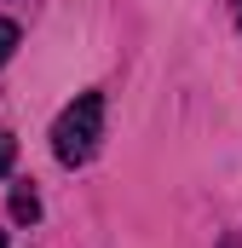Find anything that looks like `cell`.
Instances as JSON below:
<instances>
[{
    "instance_id": "cell-3",
    "label": "cell",
    "mask_w": 242,
    "mask_h": 248,
    "mask_svg": "<svg viewBox=\"0 0 242 248\" xmlns=\"http://www.w3.org/2000/svg\"><path fill=\"white\" fill-rule=\"evenodd\" d=\"M12 46H17V23H12V17H0V63L12 58Z\"/></svg>"
},
{
    "instance_id": "cell-2",
    "label": "cell",
    "mask_w": 242,
    "mask_h": 248,
    "mask_svg": "<svg viewBox=\"0 0 242 248\" xmlns=\"http://www.w3.org/2000/svg\"><path fill=\"white\" fill-rule=\"evenodd\" d=\"M12 214H17V219H35V214H41L35 190H17V196H12Z\"/></svg>"
},
{
    "instance_id": "cell-5",
    "label": "cell",
    "mask_w": 242,
    "mask_h": 248,
    "mask_svg": "<svg viewBox=\"0 0 242 248\" xmlns=\"http://www.w3.org/2000/svg\"><path fill=\"white\" fill-rule=\"evenodd\" d=\"M0 248H6V231H0Z\"/></svg>"
},
{
    "instance_id": "cell-1",
    "label": "cell",
    "mask_w": 242,
    "mask_h": 248,
    "mask_svg": "<svg viewBox=\"0 0 242 248\" xmlns=\"http://www.w3.org/2000/svg\"><path fill=\"white\" fill-rule=\"evenodd\" d=\"M98 139H104V93H81L52 122V156L63 168H81V162H92Z\"/></svg>"
},
{
    "instance_id": "cell-4",
    "label": "cell",
    "mask_w": 242,
    "mask_h": 248,
    "mask_svg": "<svg viewBox=\"0 0 242 248\" xmlns=\"http://www.w3.org/2000/svg\"><path fill=\"white\" fill-rule=\"evenodd\" d=\"M12 162H17V144H12V139H6V133H0V179H6V173H12Z\"/></svg>"
}]
</instances>
